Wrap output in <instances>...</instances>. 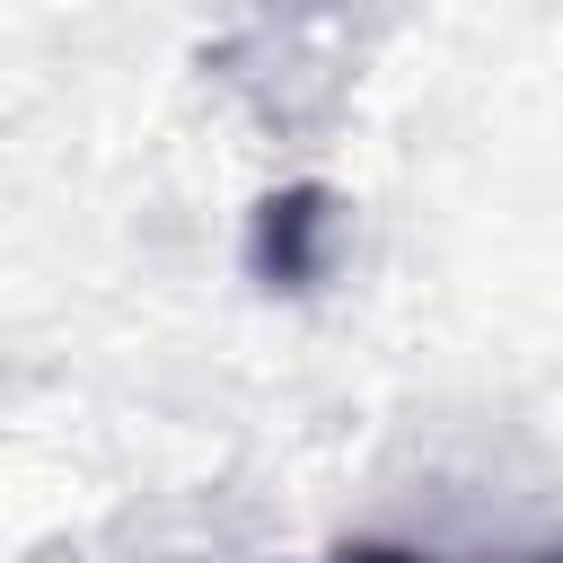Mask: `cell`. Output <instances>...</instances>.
Masks as SVG:
<instances>
[{
	"label": "cell",
	"mask_w": 563,
	"mask_h": 563,
	"mask_svg": "<svg viewBox=\"0 0 563 563\" xmlns=\"http://www.w3.org/2000/svg\"><path fill=\"white\" fill-rule=\"evenodd\" d=\"M343 563H413V554H387V545H352ZM537 563H563V554H537Z\"/></svg>",
	"instance_id": "2"
},
{
	"label": "cell",
	"mask_w": 563,
	"mask_h": 563,
	"mask_svg": "<svg viewBox=\"0 0 563 563\" xmlns=\"http://www.w3.org/2000/svg\"><path fill=\"white\" fill-rule=\"evenodd\" d=\"M317 202H325V194H282V202H264V246H255V264H264V273L308 282V229L325 220Z\"/></svg>",
	"instance_id": "1"
}]
</instances>
